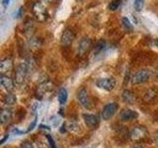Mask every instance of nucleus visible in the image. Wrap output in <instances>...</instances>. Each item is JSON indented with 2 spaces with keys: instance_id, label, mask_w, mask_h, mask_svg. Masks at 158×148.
I'll return each instance as SVG.
<instances>
[{
  "instance_id": "6e6552de",
  "label": "nucleus",
  "mask_w": 158,
  "mask_h": 148,
  "mask_svg": "<svg viewBox=\"0 0 158 148\" xmlns=\"http://www.w3.org/2000/svg\"><path fill=\"white\" fill-rule=\"evenodd\" d=\"M118 108V106L116 103H111V104L106 105L105 108H104V110H103V113H102L103 120H105V121L110 120V118L117 113Z\"/></svg>"
},
{
  "instance_id": "4be33fe9",
  "label": "nucleus",
  "mask_w": 158,
  "mask_h": 148,
  "mask_svg": "<svg viewBox=\"0 0 158 148\" xmlns=\"http://www.w3.org/2000/svg\"><path fill=\"white\" fill-rule=\"evenodd\" d=\"M143 3H144V0H135V9L136 11H141L142 7H143Z\"/></svg>"
},
{
  "instance_id": "5701e85b",
  "label": "nucleus",
  "mask_w": 158,
  "mask_h": 148,
  "mask_svg": "<svg viewBox=\"0 0 158 148\" xmlns=\"http://www.w3.org/2000/svg\"><path fill=\"white\" fill-rule=\"evenodd\" d=\"M30 46L34 48H38L41 46V43H40V39H31L30 41Z\"/></svg>"
},
{
  "instance_id": "4468645a",
  "label": "nucleus",
  "mask_w": 158,
  "mask_h": 148,
  "mask_svg": "<svg viewBox=\"0 0 158 148\" xmlns=\"http://www.w3.org/2000/svg\"><path fill=\"white\" fill-rule=\"evenodd\" d=\"M11 117H12L11 110L8 108L3 109L1 111V113H0V122H1L2 125H5V123H7L11 121Z\"/></svg>"
},
{
  "instance_id": "7ed1b4c3",
  "label": "nucleus",
  "mask_w": 158,
  "mask_h": 148,
  "mask_svg": "<svg viewBox=\"0 0 158 148\" xmlns=\"http://www.w3.org/2000/svg\"><path fill=\"white\" fill-rule=\"evenodd\" d=\"M91 48H92L91 39L88 37H83L78 43V48H77L78 56H85L86 54L91 51Z\"/></svg>"
},
{
  "instance_id": "2eb2a0df",
  "label": "nucleus",
  "mask_w": 158,
  "mask_h": 148,
  "mask_svg": "<svg viewBox=\"0 0 158 148\" xmlns=\"http://www.w3.org/2000/svg\"><path fill=\"white\" fill-rule=\"evenodd\" d=\"M122 97H123V102H126L127 104H133V102H135V95H133L131 91L125 90L123 92Z\"/></svg>"
},
{
  "instance_id": "1a4fd4ad",
  "label": "nucleus",
  "mask_w": 158,
  "mask_h": 148,
  "mask_svg": "<svg viewBox=\"0 0 158 148\" xmlns=\"http://www.w3.org/2000/svg\"><path fill=\"white\" fill-rule=\"evenodd\" d=\"M146 134V130L144 127H141V126H138V127H135L133 130L131 131L130 133V137L131 139L133 141H137V140H140L141 138H143Z\"/></svg>"
},
{
  "instance_id": "f8f14e48",
  "label": "nucleus",
  "mask_w": 158,
  "mask_h": 148,
  "mask_svg": "<svg viewBox=\"0 0 158 148\" xmlns=\"http://www.w3.org/2000/svg\"><path fill=\"white\" fill-rule=\"evenodd\" d=\"M0 83H1V86L8 92L12 91L14 89L13 80L6 75H1V77H0Z\"/></svg>"
},
{
  "instance_id": "a211bd4d",
  "label": "nucleus",
  "mask_w": 158,
  "mask_h": 148,
  "mask_svg": "<svg viewBox=\"0 0 158 148\" xmlns=\"http://www.w3.org/2000/svg\"><path fill=\"white\" fill-rule=\"evenodd\" d=\"M24 31H25V34L27 35V36H30V35H32L33 32L35 31V25L32 21H28L25 25V28H24Z\"/></svg>"
},
{
  "instance_id": "9d476101",
  "label": "nucleus",
  "mask_w": 158,
  "mask_h": 148,
  "mask_svg": "<svg viewBox=\"0 0 158 148\" xmlns=\"http://www.w3.org/2000/svg\"><path fill=\"white\" fill-rule=\"evenodd\" d=\"M138 117V113L135 111L130 110V109H127V110H123L121 113V118L123 121H131L133 120H135Z\"/></svg>"
},
{
  "instance_id": "a878e982",
  "label": "nucleus",
  "mask_w": 158,
  "mask_h": 148,
  "mask_svg": "<svg viewBox=\"0 0 158 148\" xmlns=\"http://www.w3.org/2000/svg\"><path fill=\"white\" fill-rule=\"evenodd\" d=\"M22 148H34L33 145H32V143H30V142H25L24 144L22 145Z\"/></svg>"
},
{
  "instance_id": "dca6fc26",
  "label": "nucleus",
  "mask_w": 158,
  "mask_h": 148,
  "mask_svg": "<svg viewBox=\"0 0 158 148\" xmlns=\"http://www.w3.org/2000/svg\"><path fill=\"white\" fill-rule=\"evenodd\" d=\"M67 97H68V94H67V91L66 89H60L58 92V102L60 105H64V104L66 103L67 101Z\"/></svg>"
},
{
  "instance_id": "c85d7f7f",
  "label": "nucleus",
  "mask_w": 158,
  "mask_h": 148,
  "mask_svg": "<svg viewBox=\"0 0 158 148\" xmlns=\"http://www.w3.org/2000/svg\"><path fill=\"white\" fill-rule=\"evenodd\" d=\"M135 148H142V147H138V146H137V147H135Z\"/></svg>"
},
{
  "instance_id": "f257e3e1",
  "label": "nucleus",
  "mask_w": 158,
  "mask_h": 148,
  "mask_svg": "<svg viewBox=\"0 0 158 148\" xmlns=\"http://www.w3.org/2000/svg\"><path fill=\"white\" fill-rule=\"evenodd\" d=\"M33 14H34V16L36 17V19L40 22H44L48 18V13L47 11V8L40 2H37L34 4Z\"/></svg>"
},
{
  "instance_id": "0eeeda50",
  "label": "nucleus",
  "mask_w": 158,
  "mask_h": 148,
  "mask_svg": "<svg viewBox=\"0 0 158 148\" xmlns=\"http://www.w3.org/2000/svg\"><path fill=\"white\" fill-rule=\"evenodd\" d=\"M75 39V33H74L71 29L64 30V32L61 35L60 43L63 47H69Z\"/></svg>"
},
{
  "instance_id": "393cba45",
  "label": "nucleus",
  "mask_w": 158,
  "mask_h": 148,
  "mask_svg": "<svg viewBox=\"0 0 158 148\" xmlns=\"http://www.w3.org/2000/svg\"><path fill=\"white\" fill-rule=\"evenodd\" d=\"M36 125H37V117H36V118H35V120H34L33 123H31V125H30V127H29L28 131H31L32 130H34L35 126H36Z\"/></svg>"
},
{
  "instance_id": "412c9836",
  "label": "nucleus",
  "mask_w": 158,
  "mask_h": 148,
  "mask_svg": "<svg viewBox=\"0 0 158 148\" xmlns=\"http://www.w3.org/2000/svg\"><path fill=\"white\" fill-rule=\"evenodd\" d=\"M121 3H122L121 0H113V1H111V3L109 4V9H110L111 11H116V10L121 6Z\"/></svg>"
},
{
  "instance_id": "cd10ccee",
  "label": "nucleus",
  "mask_w": 158,
  "mask_h": 148,
  "mask_svg": "<svg viewBox=\"0 0 158 148\" xmlns=\"http://www.w3.org/2000/svg\"><path fill=\"white\" fill-rule=\"evenodd\" d=\"M44 2H47V3H48V4H51V3H53V2H56V0H44Z\"/></svg>"
},
{
  "instance_id": "39448f33",
  "label": "nucleus",
  "mask_w": 158,
  "mask_h": 148,
  "mask_svg": "<svg viewBox=\"0 0 158 148\" xmlns=\"http://www.w3.org/2000/svg\"><path fill=\"white\" fill-rule=\"evenodd\" d=\"M150 77V73L146 69H141V70L137 71L135 75L132 76L131 82L132 84H141L148 81Z\"/></svg>"
},
{
  "instance_id": "aec40b11",
  "label": "nucleus",
  "mask_w": 158,
  "mask_h": 148,
  "mask_svg": "<svg viewBox=\"0 0 158 148\" xmlns=\"http://www.w3.org/2000/svg\"><path fill=\"white\" fill-rule=\"evenodd\" d=\"M122 23H123V28H125L127 31H132V25H131L130 20H128L127 17H123L122 19Z\"/></svg>"
},
{
  "instance_id": "ddd939ff",
  "label": "nucleus",
  "mask_w": 158,
  "mask_h": 148,
  "mask_svg": "<svg viewBox=\"0 0 158 148\" xmlns=\"http://www.w3.org/2000/svg\"><path fill=\"white\" fill-rule=\"evenodd\" d=\"M84 121L89 127H94L99 123V118L96 115H92V113H84L83 115Z\"/></svg>"
},
{
  "instance_id": "f03ea898",
  "label": "nucleus",
  "mask_w": 158,
  "mask_h": 148,
  "mask_svg": "<svg viewBox=\"0 0 158 148\" xmlns=\"http://www.w3.org/2000/svg\"><path fill=\"white\" fill-rule=\"evenodd\" d=\"M29 72V63L23 62L17 67L16 73H15V81L17 84H23L25 79L27 77V74Z\"/></svg>"
},
{
  "instance_id": "b1692460",
  "label": "nucleus",
  "mask_w": 158,
  "mask_h": 148,
  "mask_svg": "<svg viewBox=\"0 0 158 148\" xmlns=\"http://www.w3.org/2000/svg\"><path fill=\"white\" fill-rule=\"evenodd\" d=\"M47 138H48V143H49V145H51V147H52V148H56V142H54V140L52 139V137L51 135H47Z\"/></svg>"
},
{
  "instance_id": "f3484780",
  "label": "nucleus",
  "mask_w": 158,
  "mask_h": 148,
  "mask_svg": "<svg viewBox=\"0 0 158 148\" xmlns=\"http://www.w3.org/2000/svg\"><path fill=\"white\" fill-rule=\"evenodd\" d=\"M16 101H17L16 96H15L14 94H11V93H8L4 98V103L6 106H13L14 104L16 103Z\"/></svg>"
},
{
  "instance_id": "423d86ee",
  "label": "nucleus",
  "mask_w": 158,
  "mask_h": 148,
  "mask_svg": "<svg viewBox=\"0 0 158 148\" xmlns=\"http://www.w3.org/2000/svg\"><path fill=\"white\" fill-rule=\"evenodd\" d=\"M78 101L83 108L87 109V110L91 109L92 103L90 100V97H89V94L85 88H82L81 90L78 92Z\"/></svg>"
},
{
  "instance_id": "6ab92c4d",
  "label": "nucleus",
  "mask_w": 158,
  "mask_h": 148,
  "mask_svg": "<svg viewBox=\"0 0 158 148\" xmlns=\"http://www.w3.org/2000/svg\"><path fill=\"white\" fill-rule=\"evenodd\" d=\"M106 47V42L105 41H103V39H101V41H99L96 44V47H95V51H94V53L95 54H98V53H100L104 48H105Z\"/></svg>"
},
{
  "instance_id": "20e7f679",
  "label": "nucleus",
  "mask_w": 158,
  "mask_h": 148,
  "mask_svg": "<svg viewBox=\"0 0 158 148\" xmlns=\"http://www.w3.org/2000/svg\"><path fill=\"white\" fill-rule=\"evenodd\" d=\"M96 85L103 89L105 91H113L116 87V80L113 77H106V78H100L96 82Z\"/></svg>"
},
{
  "instance_id": "bb28decb",
  "label": "nucleus",
  "mask_w": 158,
  "mask_h": 148,
  "mask_svg": "<svg viewBox=\"0 0 158 148\" xmlns=\"http://www.w3.org/2000/svg\"><path fill=\"white\" fill-rule=\"evenodd\" d=\"M9 2H10V0H3V1H2L3 6H4V7H7V6H8V4H9Z\"/></svg>"
},
{
  "instance_id": "9b49d317",
  "label": "nucleus",
  "mask_w": 158,
  "mask_h": 148,
  "mask_svg": "<svg viewBox=\"0 0 158 148\" xmlns=\"http://www.w3.org/2000/svg\"><path fill=\"white\" fill-rule=\"evenodd\" d=\"M13 69V61L11 58H5L0 62V73L4 75L5 73L10 72Z\"/></svg>"
}]
</instances>
